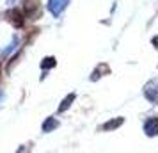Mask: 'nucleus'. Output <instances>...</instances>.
<instances>
[{
	"label": "nucleus",
	"mask_w": 158,
	"mask_h": 153,
	"mask_svg": "<svg viewBox=\"0 0 158 153\" xmlns=\"http://www.w3.org/2000/svg\"><path fill=\"white\" fill-rule=\"evenodd\" d=\"M144 96L149 100L151 103H158V79H153L146 84L144 87Z\"/></svg>",
	"instance_id": "1"
},
{
	"label": "nucleus",
	"mask_w": 158,
	"mask_h": 153,
	"mask_svg": "<svg viewBox=\"0 0 158 153\" xmlns=\"http://www.w3.org/2000/svg\"><path fill=\"white\" fill-rule=\"evenodd\" d=\"M69 4V0H48V9L53 16H59Z\"/></svg>",
	"instance_id": "2"
},
{
	"label": "nucleus",
	"mask_w": 158,
	"mask_h": 153,
	"mask_svg": "<svg viewBox=\"0 0 158 153\" xmlns=\"http://www.w3.org/2000/svg\"><path fill=\"white\" fill-rule=\"evenodd\" d=\"M144 132H146L149 137L158 135V117H149V119L144 123Z\"/></svg>",
	"instance_id": "3"
},
{
	"label": "nucleus",
	"mask_w": 158,
	"mask_h": 153,
	"mask_svg": "<svg viewBox=\"0 0 158 153\" xmlns=\"http://www.w3.org/2000/svg\"><path fill=\"white\" fill-rule=\"evenodd\" d=\"M7 18H9V22L13 23L15 27H22V25H23V15L18 11V9L9 11V13H7Z\"/></svg>",
	"instance_id": "4"
},
{
	"label": "nucleus",
	"mask_w": 158,
	"mask_h": 153,
	"mask_svg": "<svg viewBox=\"0 0 158 153\" xmlns=\"http://www.w3.org/2000/svg\"><path fill=\"white\" fill-rule=\"evenodd\" d=\"M57 126H59V121H57V119L48 117V119L43 123V132H52L53 128H57Z\"/></svg>",
	"instance_id": "5"
},
{
	"label": "nucleus",
	"mask_w": 158,
	"mask_h": 153,
	"mask_svg": "<svg viewBox=\"0 0 158 153\" xmlns=\"http://www.w3.org/2000/svg\"><path fill=\"white\" fill-rule=\"evenodd\" d=\"M123 117H117V119H112V121H108V123L103 125V130H112V128H117V126H121L123 125Z\"/></svg>",
	"instance_id": "6"
},
{
	"label": "nucleus",
	"mask_w": 158,
	"mask_h": 153,
	"mask_svg": "<svg viewBox=\"0 0 158 153\" xmlns=\"http://www.w3.org/2000/svg\"><path fill=\"white\" fill-rule=\"evenodd\" d=\"M73 102H75V95L66 96V98H64V102L60 103V107H59V112H64V110L68 109V107H69V105H71Z\"/></svg>",
	"instance_id": "7"
},
{
	"label": "nucleus",
	"mask_w": 158,
	"mask_h": 153,
	"mask_svg": "<svg viewBox=\"0 0 158 153\" xmlns=\"http://www.w3.org/2000/svg\"><path fill=\"white\" fill-rule=\"evenodd\" d=\"M53 66H55V59L53 57H46L43 62H41V68H43V70H48V68H53Z\"/></svg>",
	"instance_id": "8"
},
{
	"label": "nucleus",
	"mask_w": 158,
	"mask_h": 153,
	"mask_svg": "<svg viewBox=\"0 0 158 153\" xmlns=\"http://www.w3.org/2000/svg\"><path fill=\"white\" fill-rule=\"evenodd\" d=\"M0 102H2V93H0Z\"/></svg>",
	"instance_id": "9"
}]
</instances>
